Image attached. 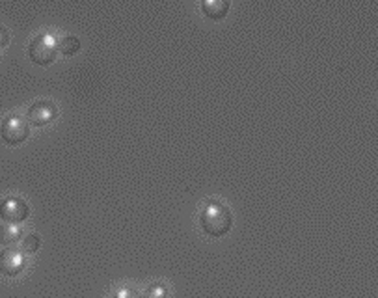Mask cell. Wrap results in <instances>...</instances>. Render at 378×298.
Masks as SVG:
<instances>
[{
    "label": "cell",
    "instance_id": "12",
    "mask_svg": "<svg viewBox=\"0 0 378 298\" xmlns=\"http://www.w3.org/2000/svg\"><path fill=\"white\" fill-rule=\"evenodd\" d=\"M166 295V289L162 284H153V286L148 287V291H146V297L144 298H164Z\"/></svg>",
    "mask_w": 378,
    "mask_h": 298
},
{
    "label": "cell",
    "instance_id": "5",
    "mask_svg": "<svg viewBox=\"0 0 378 298\" xmlns=\"http://www.w3.org/2000/svg\"><path fill=\"white\" fill-rule=\"evenodd\" d=\"M56 116V104L52 103L51 99H38L28 106L26 117H28V124L32 125H47L51 119Z\"/></svg>",
    "mask_w": 378,
    "mask_h": 298
},
{
    "label": "cell",
    "instance_id": "8",
    "mask_svg": "<svg viewBox=\"0 0 378 298\" xmlns=\"http://www.w3.org/2000/svg\"><path fill=\"white\" fill-rule=\"evenodd\" d=\"M21 229L15 224H2L0 226V244L12 247L21 239Z\"/></svg>",
    "mask_w": 378,
    "mask_h": 298
},
{
    "label": "cell",
    "instance_id": "7",
    "mask_svg": "<svg viewBox=\"0 0 378 298\" xmlns=\"http://www.w3.org/2000/svg\"><path fill=\"white\" fill-rule=\"evenodd\" d=\"M201 8H203V12L212 17V19H220V17H224L227 10H230V0H203L201 2Z\"/></svg>",
    "mask_w": 378,
    "mask_h": 298
},
{
    "label": "cell",
    "instance_id": "6",
    "mask_svg": "<svg viewBox=\"0 0 378 298\" xmlns=\"http://www.w3.org/2000/svg\"><path fill=\"white\" fill-rule=\"evenodd\" d=\"M25 260H23V253L15 248L8 247L6 250L0 252V273L6 274V276H17L23 271Z\"/></svg>",
    "mask_w": 378,
    "mask_h": 298
},
{
    "label": "cell",
    "instance_id": "11",
    "mask_svg": "<svg viewBox=\"0 0 378 298\" xmlns=\"http://www.w3.org/2000/svg\"><path fill=\"white\" fill-rule=\"evenodd\" d=\"M112 298H144L140 291L135 286H129V284H122V286H115L112 289Z\"/></svg>",
    "mask_w": 378,
    "mask_h": 298
},
{
    "label": "cell",
    "instance_id": "9",
    "mask_svg": "<svg viewBox=\"0 0 378 298\" xmlns=\"http://www.w3.org/2000/svg\"><path fill=\"white\" fill-rule=\"evenodd\" d=\"M56 49L65 56H71V54H75L80 49V39L77 36H73V34H67L64 38H60L56 41Z\"/></svg>",
    "mask_w": 378,
    "mask_h": 298
},
{
    "label": "cell",
    "instance_id": "10",
    "mask_svg": "<svg viewBox=\"0 0 378 298\" xmlns=\"http://www.w3.org/2000/svg\"><path fill=\"white\" fill-rule=\"evenodd\" d=\"M19 248L23 253H36L39 248V237L38 233H32V231H28V233H23L19 239Z\"/></svg>",
    "mask_w": 378,
    "mask_h": 298
},
{
    "label": "cell",
    "instance_id": "13",
    "mask_svg": "<svg viewBox=\"0 0 378 298\" xmlns=\"http://www.w3.org/2000/svg\"><path fill=\"white\" fill-rule=\"evenodd\" d=\"M8 41H10V34L4 26H0V49H4L8 45Z\"/></svg>",
    "mask_w": 378,
    "mask_h": 298
},
{
    "label": "cell",
    "instance_id": "2",
    "mask_svg": "<svg viewBox=\"0 0 378 298\" xmlns=\"http://www.w3.org/2000/svg\"><path fill=\"white\" fill-rule=\"evenodd\" d=\"M56 41H54V36L52 32H43L36 34L30 41V47H28V52H30V58L39 65L51 64L54 56H56Z\"/></svg>",
    "mask_w": 378,
    "mask_h": 298
},
{
    "label": "cell",
    "instance_id": "3",
    "mask_svg": "<svg viewBox=\"0 0 378 298\" xmlns=\"http://www.w3.org/2000/svg\"><path fill=\"white\" fill-rule=\"evenodd\" d=\"M28 119L21 116V114H10V116L4 117V122H2V127H0V135L4 138V142L12 144H21L25 142L26 138H28Z\"/></svg>",
    "mask_w": 378,
    "mask_h": 298
},
{
    "label": "cell",
    "instance_id": "1",
    "mask_svg": "<svg viewBox=\"0 0 378 298\" xmlns=\"http://www.w3.org/2000/svg\"><path fill=\"white\" fill-rule=\"evenodd\" d=\"M199 224L203 231L211 237H222L230 231L231 227V213L230 209L220 205L216 201L207 203L201 214H199Z\"/></svg>",
    "mask_w": 378,
    "mask_h": 298
},
{
    "label": "cell",
    "instance_id": "4",
    "mask_svg": "<svg viewBox=\"0 0 378 298\" xmlns=\"http://www.w3.org/2000/svg\"><path fill=\"white\" fill-rule=\"evenodd\" d=\"M28 214H30V209L26 205V201L17 196H6L0 201V218L6 224H19Z\"/></svg>",
    "mask_w": 378,
    "mask_h": 298
}]
</instances>
